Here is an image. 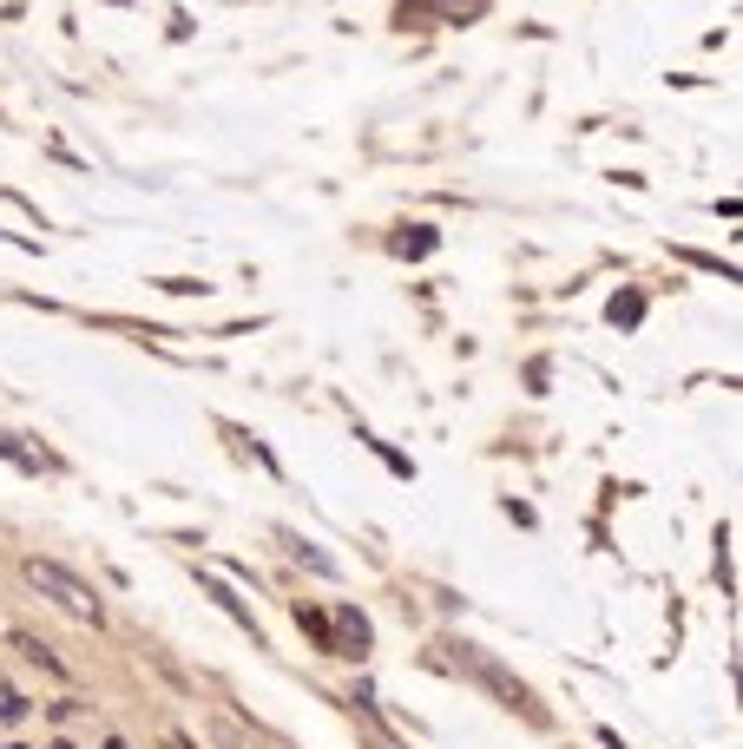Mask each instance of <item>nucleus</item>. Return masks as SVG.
Wrapping results in <instances>:
<instances>
[{
    "mask_svg": "<svg viewBox=\"0 0 743 749\" xmlns=\"http://www.w3.org/2000/svg\"><path fill=\"white\" fill-rule=\"evenodd\" d=\"M296 625H303V632H309V638H316L323 651H336V632H329V619H323V612H309V605H296Z\"/></svg>",
    "mask_w": 743,
    "mask_h": 749,
    "instance_id": "20e7f679",
    "label": "nucleus"
},
{
    "mask_svg": "<svg viewBox=\"0 0 743 749\" xmlns=\"http://www.w3.org/2000/svg\"><path fill=\"white\" fill-rule=\"evenodd\" d=\"M448 658H454V665H461V671H468L474 684H487V691H494V697H500L507 711H520V717H527L533 730H547V724H553V717H547V704H540V697H533V691H527V684H520L514 671H500V665H494L487 651H474V645H448Z\"/></svg>",
    "mask_w": 743,
    "mask_h": 749,
    "instance_id": "f257e3e1",
    "label": "nucleus"
},
{
    "mask_svg": "<svg viewBox=\"0 0 743 749\" xmlns=\"http://www.w3.org/2000/svg\"><path fill=\"white\" fill-rule=\"evenodd\" d=\"M53 749H72V744H53Z\"/></svg>",
    "mask_w": 743,
    "mask_h": 749,
    "instance_id": "0eeeda50",
    "label": "nucleus"
},
{
    "mask_svg": "<svg viewBox=\"0 0 743 749\" xmlns=\"http://www.w3.org/2000/svg\"><path fill=\"white\" fill-rule=\"evenodd\" d=\"M13 645H20V651H26V658L40 665V671H59V658H53V651H46L40 638H26V632H13Z\"/></svg>",
    "mask_w": 743,
    "mask_h": 749,
    "instance_id": "39448f33",
    "label": "nucleus"
},
{
    "mask_svg": "<svg viewBox=\"0 0 743 749\" xmlns=\"http://www.w3.org/2000/svg\"><path fill=\"white\" fill-rule=\"evenodd\" d=\"M165 749H198V744H191V737H178V730H171V737H165Z\"/></svg>",
    "mask_w": 743,
    "mask_h": 749,
    "instance_id": "423d86ee",
    "label": "nucleus"
},
{
    "mask_svg": "<svg viewBox=\"0 0 743 749\" xmlns=\"http://www.w3.org/2000/svg\"><path fill=\"white\" fill-rule=\"evenodd\" d=\"M336 658H369V619L362 612H336Z\"/></svg>",
    "mask_w": 743,
    "mask_h": 749,
    "instance_id": "7ed1b4c3",
    "label": "nucleus"
},
{
    "mask_svg": "<svg viewBox=\"0 0 743 749\" xmlns=\"http://www.w3.org/2000/svg\"><path fill=\"white\" fill-rule=\"evenodd\" d=\"M26 586L40 592V599H53L66 619H79V625H99L105 619V605H99V592L79 579V572H66L59 559H26Z\"/></svg>",
    "mask_w": 743,
    "mask_h": 749,
    "instance_id": "f03ea898",
    "label": "nucleus"
}]
</instances>
